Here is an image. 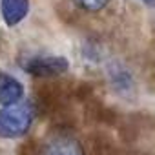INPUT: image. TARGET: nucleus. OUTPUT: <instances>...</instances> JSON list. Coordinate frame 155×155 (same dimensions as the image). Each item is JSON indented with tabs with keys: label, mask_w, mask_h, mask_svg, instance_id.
Returning a JSON list of instances; mask_svg holds the SVG:
<instances>
[{
	"label": "nucleus",
	"mask_w": 155,
	"mask_h": 155,
	"mask_svg": "<svg viewBox=\"0 0 155 155\" xmlns=\"http://www.w3.org/2000/svg\"><path fill=\"white\" fill-rule=\"evenodd\" d=\"M37 117L35 102H18L0 108V139H20L29 133Z\"/></svg>",
	"instance_id": "f257e3e1"
},
{
	"label": "nucleus",
	"mask_w": 155,
	"mask_h": 155,
	"mask_svg": "<svg viewBox=\"0 0 155 155\" xmlns=\"http://www.w3.org/2000/svg\"><path fill=\"white\" fill-rule=\"evenodd\" d=\"M20 68L31 75V77H60L64 73L69 71V60L62 55H48V53H40V55H28L22 58Z\"/></svg>",
	"instance_id": "f03ea898"
},
{
	"label": "nucleus",
	"mask_w": 155,
	"mask_h": 155,
	"mask_svg": "<svg viewBox=\"0 0 155 155\" xmlns=\"http://www.w3.org/2000/svg\"><path fill=\"white\" fill-rule=\"evenodd\" d=\"M38 155H86L82 142L73 133L55 131L38 148Z\"/></svg>",
	"instance_id": "7ed1b4c3"
},
{
	"label": "nucleus",
	"mask_w": 155,
	"mask_h": 155,
	"mask_svg": "<svg viewBox=\"0 0 155 155\" xmlns=\"http://www.w3.org/2000/svg\"><path fill=\"white\" fill-rule=\"evenodd\" d=\"M26 88L15 75L0 71V106H13L24 101Z\"/></svg>",
	"instance_id": "20e7f679"
},
{
	"label": "nucleus",
	"mask_w": 155,
	"mask_h": 155,
	"mask_svg": "<svg viewBox=\"0 0 155 155\" xmlns=\"http://www.w3.org/2000/svg\"><path fill=\"white\" fill-rule=\"evenodd\" d=\"M31 11V0H0V17L8 28H15L26 20Z\"/></svg>",
	"instance_id": "39448f33"
},
{
	"label": "nucleus",
	"mask_w": 155,
	"mask_h": 155,
	"mask_svg": "<svg viewBox=\"0 0 155 155\" xmlns=\"http://www.w3.org/2000/svg\"><path fill=\"white\" fill-rule=\"evenodd\" d=\"M108 79H110V84L113 86V90L117 93L126 95V93L133 91V77L122 64L113 62L108 66Z\"/></svg>",
	"instance_id": "423d86ee"
},
{
	"label": "nucleus",
	"mask_w": 155,
	"mask_h": 155,
	"mask_svg": "<svg viewBox=\"0 0 155 155\" xmlns=\"http://www.w3.org/2000/svg\"><path fill=\"white\" fill-rule=\"evenodd\" d=\"M111 0H73V4L86 13H101L110 6Z\"/></svg>",
	"instance_id": "0eeeda50"
},
{
	"label": "nucleus",
	"mask_w": 155,
	"mask_h": 155,
	"mask_svg": "<svg viewBox=\"0 0 155 155\" xmlns=\"http://www.w3.org/2000/svg\"><path fill=\"white\" fill-rule=\"evenodd\" d=\"M146 6H155V0H142Z\"/></svg>",
	"instance_id": "6e6552de"
}]
</instances>
